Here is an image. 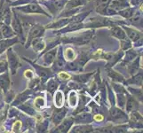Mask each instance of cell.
I'll list each match as a JSON object with an SVG mask.
<instances>
[{"mask_svg":"<svg viewBox=\"0 0 143 133\" xmlns=\"http://www.w3.org/2000/svg\"><path fill=\"white\" fill-rule=\"evenodd\" d=\"M93 22V26L94 27H101V26H108V25H112L113 22L109 21L108 19L106 18H96V19L92 20Z\"/></svg>","mask_w":143,"mask_h":133,"instance_id":"cell-1","label":"cell"},{"mask_svg":"<svg viewBox=\"0 0 143 133\" xmlns=\"http://www.w3.org/2000/svg\"><path fill=\"white\" fill-rule=\"evenodd\" d=\"M43 33V29L38 26H35L33 29H31L29 35V42H30V40L32 38H36V36H40L41 34Z\"/></svg>","mask_w":143,"mask_h":133,"instance_id":"cell-2","label":"cell"},{"mask_svg":"<svg viewBox=\"0 0 143 133\" xmlns=\"http://www.w3.org/2000/svg\"><path fill=\"white\" fill-rule=\"evenodd\" d=\"M22 11L28 12H44L42 10L40 9V7L36 5H27L26 7L22 8Z\"/></svg>","mask_w":143,"mask_h":133,"instance_id":"cell-3","label":"cell"},{"mask_svg":"<svg viewBox=\"0 0 143 133\" xmlns=\"http://www.w3.org/2000/svg\"><path fill=\"white\" fill-rule=\"evenodd\" d=\"M63 100H64V98L63 95L60 91H58L56 94H55L54 97V104L57 107H61L62 105H63Z\"/></svg>","mask_w":143,"mask_h":133,"instance_id":"cell-4","label":"cell"},{"mask_svg":"<svg viewBox=\"0 0 143 133\" xmlns=\"http://www.w3.org/2000/svg\"><path fill=\"white\" fill-rule=\"evenodd\" d=\"M72 122H73L72 121V119H68V120H66V121L57 129V131H60V132H62V131H67L68 130H69V127L71 126Z\"/></svg>","mask_w":143,"mask_h":133,"instance_id":"cell-5","label":"cell"},{"mask_svg":"<svg viewBox=\"0 0 143 133\" xmlns=\"http://www.w3.org/2000/svg\"><path fill=\"white\" fill-rule=\"evenodd\" d=\"M112 34L116 37L120 38V39H125V37H126L124 30H122L120 28H114L112 29Z\"/></svg>","mask_w":143,"mask_h":133,"instance_id":"cell-6","label":"cell"},{"mask_svg":"<svg viewBox=\"0 0 143 133\" xmlns=\"http://www.w3.org/2000/svg\"><path fill=\"white\" fill-rule=\"evenodd\" d=\"M33 47H34V50L37 51V52H40V51H42L45 48V43L41 39H36L33 42Z\"/></svg>","mask_w":143,"mask_h":133,"instance_id":"cell-7","label":"cell"},{"mask_svg":"<svg viewBox=\"0 0 143 133\" xmlns=\"http://www.w3.org/2000/svg\"><path fill=\"white\" fill-rule=\"evenodd\" d=\"M126 32H127V34H128L129 37L131 38V40H133V41L138 40L139 38H140V36H141L140 33H139V32H137L136 30H133V29H126Z\"/></svg>","mask_w":143,"mask_h":133,"instance_id":"cell-8","label":"cell"},{"mask_svg":"<svg viewBox=\"0 0 143 133\" xmlns=\"http://www.w3.org/2000/svg\"><path fill=\"white\" fill-rule=\"evenodd\" d=\"M66 111H62V110H59L54 114V116H53V122L55 123H60L61 120L63 119V116H64V114Z\"/></svg>","mask_w":143,"mask_h":133,"instance_id":"cell-9","label":"cell"},{"mask_svg":"<svg viewBox=\"0 0 143 133\" xmlns=\"http://www.w3.org/2000/svg\"><path fill=\"white\" fill-rule=\"evenodd\" d=\"M55 51H52V52H49L48 53L45 55V62L46 64H51L53 62V59L55 57Z\"/></svg>","mask_w":143,"mask_h":133,"instance_id":"cell-10","label":"cell"},{"mask_svg":"<svg viewBox=\"0 0 143 133\" xmlns=\"http://www.w3.org/2000/svg\"><path fill=\"white\" fill-rule=\"evenodd\" d=\"M69 106L71 107H76V103H77V98H76V94L74 91H71L69 93Z\"/></svg>","mask_w":143,"mask_h":133,"instance_id":"cell-11","label":"cell"},{"mask_svg":"<svg viewBox=\"0 0 143 133\" xmlns=\"http://www.w3.org/2000/svg\"><path fill=\"white\" fill-rule=\"evenodd\" d=\"M87 0H71V1H69V3L68 4L67 7H75V6H77L79 5H83L84 3L86 2Z\"/></svg>","mask_w":143,"mask_h":133,"instance_id":"cell-12","label":"cell"},{"mask_svg":"<svg viewBox=\"0 0 143 133\" xmlns=\"http://www.w3.org/2000/svg\"><path fill=\"white\" fill-rule=\"evenodd\" d=\"M75 57H76V53H75L74 51L72 50L71 48H68L65 52V58L67 59L71 60V59H74Z\"/></svg>","mask_w":143,"mask_h":133,"instance_id":"cell-13","label":"cell"},{"mask_svg":"<svg viewBox=\"0 0 143 133\" xmlns=\"http://www.w3.org/2000/svg\"><path fill=\"white\" fill-rule=\"evenodd\" d=\"M83 25H82L80 22H75V23H72L71 25H69L67 29H65V31H72V30H76V29H81Z\"/></svg>","mask_w":143,"mask_h":133,"instance_id":"cell-14","label":"cell"},{"mask_svg":"<svg viewBox=\"0 0 143 133\" xmlns=\"http://www.w3.org/2000/svg\"><path fill=\"white\" fill-rule=\"evenodd\" d=\"M69 22H70V20H69V19L62 20V21H60L59 22H57V23H55V24H53V25H52V26H48V28H60V27L66 25V24H67Z\"/></svg>","mask_w":143,"mask_h":133,"instance_id":"cell-15","label":"cell"},{"mask_svg":"<svg viewBox=\"0 0 143 133\" xmlns=\"http://www.w3.org/2000/svg\"><path fill=\"white\" fill-rule=\"evenodd\" d=\"M111 115H112L113 118H119L120 116L124 115V114H123L119 109L114 108V109L111 110Z\"/></svg>","mask_w":143,"mask_h":133,"instance_id":"cell-16","label":"cell"},{"mask_svg":"<svg viewBox=\"0 0 143 133\" xmlns=\"http://www.w3.org/2000/svg\"><path fill=\"white\" fill-rule=\"evenodd\" d=\"M74 131H78V132H83V131H91L92 127L90 126H83V127H76L74 129Z\"/></svg>","mask_w":143,"mask_h":133,"instance_id":"cell-17","label":"cell"},{"mask_svg":"<svg viewBox=\"0 0 143 133\" xmlns=\"http://www.w3.org/2000/svg\"><path fill=\"white\" fill-rule=\"evenodd\" d=\"M44 105H45V101H44L43 99L40 97L36 98V100H35V106H36L37 108H41V107H44Z\"/></svg>","mask_w":143,"mask_h":133,"instance_id":"cell-18","label":"cell"},{"mask_svg":"<svg viewBox=\"0 0 143 133\" xmlns=\"http://www.w3.org/2000/svg\"><path fill=\"white\" fill-rule=\"evenodd\" d=\"M12 26H13V29H15L18 32H22V28H21V23L19 22V21L17 19H15L12 22Z\"/></svg>","mask_w":143,"mask_h":133,"instance_id":"cell-19","label":"cell"},{"mask_svg":"<svg viewBox=\"0 0 143 133\" xmlns=\"http://www.w3.org/2000/svg\"><path fill=\"white\" fill-rule=\"evenodd\" d=\"M55 88H56V83H55V82L53 80H51L49 82V83H48V90H50V91L53 92Z\"/></svg>","mask_w":143,"mask_h":133,"instance_id":"cell-20","label":"cell"},{"mask_svg":"<svg viewBox=\"0 0 143 133\" xmlns=\"http://www.w3.org/2000/svg\"><path fill=\"white\" fill-rule=\"evenodd\" d=\"M120 13H121L122 15H123V16L124 17H127V18H128V17H130V16H131V10H124V11H123V12H120Z\"/></svg>","mask_w":143,"mask_h":133,"instance_id":"cell-21","label":"cell"},{"mask_svg":"<svg viewBox=\"0 0 143 133\" xmlns=\"http://www.w3.org/2000/svg\"><path fill=\"white\" fill-rule=\"evenodd\" d=\"M91 76V74H89V75H82V76H77L76 78H78L79 80L78 81H82V82H85L87 79H88V77Z\"/></svg>","mask_w":143,"mask_h":133,"instance_id":"cell-22","label":"cell"},{"mask_svg":"<svg viewBox=\"0 0 143 133\" xmlns=\"http://www.w3.org/2000/svg\"><path fill=\"white\" fill-rule=\"evenodd\" d=\"M59 77L61 78V79H63V80H67V79L70 78V76L68 75L67 73H63V72H61V73L59 74Z\"/></svg>","mask_w":143,"mask_h":133,"instance_id":"cell-23","label":"cell"},{"mask_svg":"<svg viewBox=\"0 0 143 133\" xmlns=\"http://www.w3.org/2000/svg\"><path fill=\"white\" fill-rule=\"evenodd\" d=\"M21 125H22L21 122H16L13 124V127H12L13 131H19L20 129H21Z\"/></svg>","mask_w":143,"mask_h":133,"instance_id":"cell-24","label":"cell"},{"mask_svg":"<svg viewBox=\"0 0 143 133\" xmlns=\"http://www.w3.org/2000/svg\"><path fill=\"white\" fill-rule=\"evenodd\" d=\"M127 108H128V110L134 108V101L132 100H129L128 103H127Z\"/></svg>","mask_w":143,"mask_h":133,"instance_id":"cell-25","label":"cell"},{"mask_svg":"<svg viewBox=\"0 0 143 133\" xmlns=\"http://www.w3.org/2000/svg\"><path fill=\"white\" fill-rule=\"evenodd\" d=\"M109 75L111 76H112V78L113 79H115V80H117V79H120V78H122V76H120V75H118V74H117L116 72H110L109 73Z\"/></svg>","mask_w":143,"mask_h":133,"instance_id":"cell-26","label":"cell"},{"mask_svg":"<svg viewBox=\"0 0 143 133\" xmlns=\"http://www.w3.org/2000/svg\"><path fill=\"white\" fill-rule=\"evenodd\" d=\"M5 69H6V66H5V61L0 62V72L5 71Z\"/></svg>","mask_w":143,"mask_h":133,"instance_id":"cell-27","label":"cell"},{"mask_svg":"<svg viewBox=\"0 0 143 133\" xmlns=\"http://www.w3.org/2000/svg\"><path fill=\"white\" fill-rule=\"evenodd\" d=\"M25 76H26V77L31 78V77L33 76V73H32L30 70H29V71H26V73H25Z\"/></svg>","mask_w":143,"mask_h":133,"instance_id":"cell-28","label":"cell"},{"mask_svg":"<svg viewBox=\"0 0 143 133\" xmlns=\"http://www.w3.org/2000/svg\"><path fill=\"white\" fill-rule=\"evenodd\" d=\"M94 119H95L96 121H102L103 120V116L102 115H100V114H97V115H95V117H94Z\"/></svg>","mask_w":143,"mask_h":133,"instance_id":"cell-29","label":"cell"}]
</instances>
